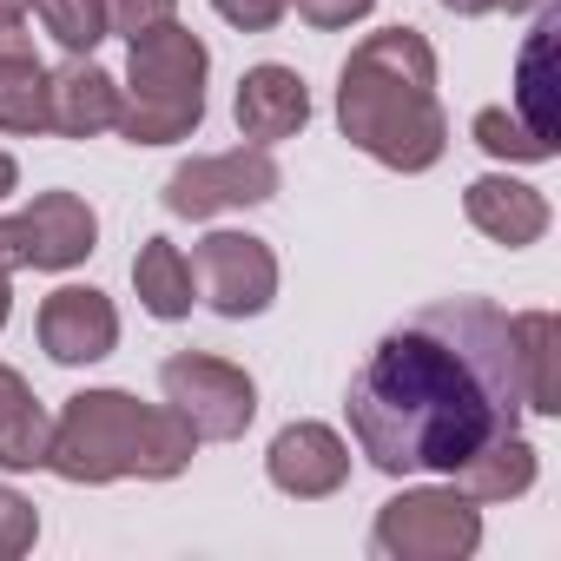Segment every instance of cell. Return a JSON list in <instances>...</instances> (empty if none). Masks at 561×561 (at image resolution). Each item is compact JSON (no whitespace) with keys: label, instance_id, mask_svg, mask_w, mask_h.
<instances>
[{"label":"cell","instance_id":"cell-1","mask_svg":"<svg viewBox=\"0 0 561 561\" xmlns=\"http://www.w3.org/2000/svg\"><path fill=\"white\" fill-rule=\"evenodd\" d=\"M357 456L377 476H456L495 436L522 430V377L508 357V311L489 298H443L403 318L351 377L344 397Z\"/></svg>","mask_w":561,"mask_h":561},{"label":"cell","instance_id":"cell-2","mask_svg":"<svg viewBox=\"0 0 561 561\" xmlns=\"http://www.w3.org/2000/svg\"><path fill=\"white\" fill-rule=\"evenodd\" d=\"M337 126L364 159L390 172H430L449 152V113L436 100V47L416 27L364 34L337 73Z\"/></svg>","mask_w":561,"mask_h":561},{"label":"cell","instance_id":"cell-3","mask_svg":"<svg viewBox=\"0 0 561 561\" xmlns=\"http://www.w3.org/2000/svg\"><path fill=\"white\" fill-rule=\"evenodd\" d=\"M198 456L192 423L172 403H139L133 390H80L47 430V462L60 482H172Z\"/></svg>","mask_w":561,"mask_h":561},{"label":"cell","instance_id":"cell-4","mask_svg":"<svg viewBox=\"0 0 561 561\" xmlns=\"http://www.w3.org/2000/svg\"><path fill=\"white\" fill-rule=\"evenodd\" d=\"M205 80H211V47L165 21L133 41L126 80H119V119L113 133L126 146H179L205 126Z\"/></svg>","mask_w":561,"mask_h":561},{"label":"cell","instance_id":"cell-5","mask_svg":"<svg viewBox=\"0 0 561 561\" xmlns=\"http://www.w3.org/2000/svg\"><path fill=\"white\" fill-rule=\"evenodd\" d=\"M370 548L383 561H469L482 548V508L456 482L397 489L370 522Z\"/></svg>","mask_w":561,"mask_h":561},{"label":"cell","instance_id":"cell-6","mask_svg":"<svg viewBox=\"0 0 561 561\" xmlns=\"http://www.w3.org/2000/svg\"><path fill=\"white\" fill-rule=\"evenodd\" d=\"M159 390L165 403L192 423L198 443H238L257 423V383L244 364L211 357V351H179L159 364Z\"/></svg>","mask_w":561,"mask_h":561},{"label":"cell","instance_id":"cell-7","mask_svg":"<svg viewBox=\"0 0 561 561\" xmlns=\"http://www.w3.org/2000/svg\"><path fill=\"white\" fill-rule=\"evenodd\" d=\"M285 192V172H277L271 146H231V152H205V159H185L172 179H165V211L172 218H225V211H251V205H271Z\"/></svg>","mask_w":561,"mask_h":561},{"label":"cell","instance_id":"cell-8","mask_svg":"<svg viewBox=\"0 0 561 561\" xmlns=\"http://www.w3.org/2000/svg\"><path fill=\"white\" fill-rule=\"evenodd\" d=\"M192 277L218 318L244 324V318H264L277 298V251L257 231H205L192 244Z\"/></svg>","mask_w":561,"mask_h":561},{"label":"cell","instance_id":"cell-9","mask_svg":"<svg viewBox=\"0 0 561 561\" xmlns=\"http://www.w3.org/2000/svg\"><path fill=\"white\" fill-rule=\"evenodd\" d=\"M34 337L41 351L60 364V370H80V364H100L119 351V305L93 285H60L41 298V318H34Z\"/></svg>","mask_w":561,"mask_h":561},{"label":"cell","instance_id":"cell-10","mask_svg":"<svg viewBox=\"0 0 561 561\" xmlns=\"http://www.w3.org/2000/svg\"><path fill=\"white\" fill-rule=\"evenodd\" d=\"M264 476L291 502H324L351 482V443L331 423H285L264 449Z\"/></svg>","mask_w":561,"mask_h":561},{"label":"cell","instance_id":"cell-11","mask_svg":"<svg viewBox=\"0 0 561 561\" xmlns=\"http://www.w3.org/2000/svg\"><path fill=\"white\" fill-rule=\"evenodd\" d=\"M14 231L27 271H73L100 251V218L80 192H41L27 211H14Z\"/></svg>","mask_w":561,"mask_h":561},{"label":"cell","instance_id":"cell-12","mask_svg":"<svg viewBox=\"0 0 561 561\" xmlns=\"http://www.w3.org/2000/svg\"><path fill=\"white\" fill-rule=\"evenodd\" d=\"M231 113H238V133H244L251 146H285V139H298V133L311 126V87H305L298 67L264 60V67H251V73L238 80Z\"/></svg>","mask_w":561,"mask_h":561},{"label":"cell","instance_id":"cell-13","mask_svg":"<svg viewBox=\"0 0 561 561\" xmlns=\"http://www.w3.org/2000/svg\"><path fill=\"white\" fill-rule=\"evenodd\" d=\"M119 119V80L93 54H67L47 73V126L60 139H100Z\"/></svg>","mask_w":561,"mask_h":561},{"label":"cell","instance_id":"cell-14","mask_svg":"<svg viewBox=\"0 0 561 561\" xmlns=\"http://www.w3.org/2000/svg\"><path fill=\"white\" fill-rule=\"evenodd\" d=\"M462 211H469V225H476L489 244H508V251L541 244V238H548V225H554L548 198H541L535 185L508 179V172H482V179H469Z\"/></svg>","mask_w":561,"mask_h":561},{"label":"cell","instance_id":"cell-15","mask_svg":"<svg viewBox=\"0 0 561 561\" xmlns=\"http://www.w3.org/2000/svg\"><path fill=\"white\" fill-rule=\"evenodd\" d=\"M508 357L522 377V410L561 416V324H554V311H515L508 318Z\"/></svg>","mask_w":561,"mask_h":561},{"label":"cell","instance_id":"cell-16","mask_svg":"<svg viewBox=\"0 0 561 561\" xmlns=\"http://www.w3.org/2000/svg\"><path fill=\"white\" fill-rule=\"evenodd\" d=\"M535 476H541V449H535L522 430H508V436H495L482 456H469L449 482H456L476 508H495V502H522V495L535 489Z\"/></svg>","mask_w":561,"mask_h":561},{"label":"cell","instance_id":"cell-17","mask_svg":"<svg viewBox=\"0 0 561 561\" xmlns=\"http://www.w3.org/2000/svg\"><path fill=\"white\" fill-rule=\"evenodd\" d=\"M133 291H139V305H146L159 324L192 318V305H198L192 257H185L172 238H146V244H139V257H133Z\"/></svg>","mask_w":561,"mask_h":561},{"label":"cell","instance_id":"cell-18","mask_svg":"<svg viewBox=\"0 0 561 561\" xmlns=\"http://www.w3.org/2000/svg\"><path fill=\"white\" fill-rule=\"evenodd\" d=\"M47 430H54V416L41 410L34 383L14 364H0V469H41Z\"/></svg>","mask_w":561,"mask_h":561},{"label":"cell","instance_id":"cell-19","mask_svg":"<svg viewBox=\"0 0 561 561\" xmlns=\"http://www.w3.org/2000/svg\"><path fill=\"white\" fill-rule=\"evenodd\" d=\"M515 113H522L541 139H561V106H554V8H541V27H535L528 47H522V67H515Z\"/></svg>","mask_w":561,"mask_h":561},{"label":"cell","instance_id":"cell-20","mask_svg":"<svg viewBox=\"0 0 561 561\" xmlns=\"http://www.w3.org/2000/svg\"><path fill=\"white\" fill-rule=\"evenodd\" d=\"M469 133H476V146H482L489 159H502V165H548V159L561 152V139H541L515 106H482V113L469 119Z\"/></svg>","mask_w":561,"mask_h":561},{"label":"cell","instance_id":"cell-21","mask_svg":"<svg viewBox=\"0 0 561 561\" xmlns=\"http://www.w3.org/2000/svg\"><path fill=\"white\" fill-rule=\"evenodd\" d=\"M27 8L67 54H93L106 41V0H27Z\"/></svg>","mask_w":561,"mask_h":561},{"label":"cell","instance_id":"cell-22","mask_svg":"<svg viewBox=\"0 0 561 561\" xmlns=\"http://www.w3.org/2000/svg\"><path fill=\"white\" fill-rule=\"evenodd\" d=\"M0 133H54L47 126V67H0Z\"/></svg>","mask_w":561,"mask_h":561},{"label":"cell","instance_id":"cell-23","mask_svg":"<svg viewBox=\"0 0 561 561\" xmlns=\"http://www.w3.org/2000/svg\"><path fill=\"white\" fill-rule=\"evenodd\" d=\"M34 541H41V508L21 489L0 482V561H21Z\"/></svg>","mask_w":561,"mask_h":561},{"label":"cell","instance_id":"cell-24","mask_svg":"<svg viewBox=\"0 0 561 561\" xmlns=\"http://www.w3.org/2000/svg\"><path fill=\"white\" fill-rule=\"evenodd\" d=\"M165 21H179V0H106V34H126V47Z\"/></svg>","mask_w":561,"mask_h":561},{"label":"cell","instance_id":"cell-25","mask_svg":"<svg viewBox=\"0 0 561 561\" xmlns=\"http://www.w3.org/2000/svg\"><path fill=\"white\" fill-rule=\"evenodd\" d=\"M291 8H298V21H305V27H318V34H344V27L370 21L377 0H291Z\"/></svg>","mask_w":561,"mask_h":561},{"label":"cell","instance_id":"cell-26","mask_svg":"<svg viewBox=\"0 0 561 561\" xmlns=\"http://www.w3.org/2000/svg\"><path fill=\"white\" fill-rule=\"evenodd\" d=\"M218 21H231L238 34H271L277 21L291 14V0H211Z\"/></svg>","mask_w":561,"mask_h":561},{"label":"cell","instance_id":"cell-27","mask_svg":"<svg viewBox=\"0 0 561 561\" xmlns=\"http://www.w3.org/2000/svg\"><path fill=\"white\" fill-rule=\"evenodd\" d=\"M41 54H34V34H27V21L21 14H0V67H34Z\"/></svg>","mask_w":561,"mask_h":561},{"label":"cell","instance_id":"cell-28","mask_svg":"<svg viewBox=\"0 0 561 561\" xmlns=\"http://www.w3.org/2000/svg\"><path fill=\"white\" fill-rule=\"evenodd\" d=\"M0 271H8V277L27 271V264H21V231H14V218H0Z\"/></svg>","mask_w":561,"mask_h":561},{"label":"cell","instance_id":"cell-29","mask_svg":"<svg viewBox=\"0 0 561 561\" xmlns=\"http://www.w3.org/2000/svg\"><path fill=\"white\" fill-rule=\"evenodd\" d=\"M443 8H449L456 21H482V14H495V0H443Z\"/></svg>","mask_w":561,"mask_h":561},{"label":"cell","instance_id":"cell-30","mask_svg":"<svg viewBox=\"0 0 561 561\" xmlns=\"http://www.w3.org/2000/svg\"><path fill=\"white\" fill-rule=\"evenodd\" d=\"M541 8H554V0H495V14H541Z\"/></svg>","mask_w":561,"mask_h":561},{"label":"cell","instance_id":"cell-31","mask_svg":"<svg viewBox=\"0 0 561 561\" xmlns=\"http://www.w3.org/2000/svg\"><path fill=\"white\" fill-rule=\"evenodd\" d=\"M21 185V165H14V152H0V198H8Z\"/></svg>","mask_w":561,"mask_h":561},{"label":"cell","instance_id":"cell-32","mask_svg":"<svg viewBox=\"0 0 561 561\" xmlns=\"http://www.w3.org/2000/svg\"><path fill=\"white\" fill-rule=\"evenodd\" d=\"M8 311H14V285H8V271H0V331H8Z\"/></svg>","mask_w":561,"mask_h":561},{"label":"cell","instance_id":"cell-33","mask_svg":"<svg viewBox=\"0 0 561 561\" xmlns=\"http://www.w3.org/2000/svg\"><path fill=\"white\" fill-rule=\"evenodd\" d=\"M27 8V0H0V14H21Z\"/></svg>","mask_w":561,"mask_h":561}]
</instances>
